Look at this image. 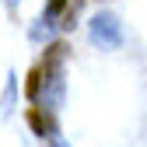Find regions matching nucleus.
<instances>
[{"mask_svg": "<svg viewBox=\"0 0 147 147\" xmlns=\"http://www.w3.org/2000/svg\"><path fill=\"white\" fill-rule=\"evenodd\" d=\"M63 56H67V49L60 42H53L28 81V98L35 105H42L46 112H56L63 105Z\"/></svg>", "mask_w": 147, "mask_h": 147, "instance_id": "obj_1", "label": "nucleus"}, {"mask_svg": "<svg viewBox=\"0 0 147 147\" xmlns=\"http://www.w3.org/2000/svg\"><path fill=\"white\" fill-rule=\"evenodd\" d=\"M91 42H98V46H105V49H116V46L123 42L119 18H116V14H109V11L95 14V18H91Z\"/></svg>", "mask_w": 147, "mask_h": 147, "instance_id": "obj_2", "label": "nucleus"}, {"mask_svg": "<svg viewBox=\"0 0 147 147\" xmlns=\"http://www.w3.org/2000/svg\"><path fill=\"white\" fill-rule=\"evenodd\" d=\"M28 123H32V130L39 133V137H46V140H53V137H56V123H53V119L42 112L39 105H35L32 112H28Z\"/></svg>", "mask_w": 147, "mask_h": 147, "instance_id": "obj_3", "label": "nucleus"}, {"mask_svg": "<svg viewBox=\"0 0 147 147\" xmlns=\"http://www.w3.org/2000/svg\"><path fill=\"white\" fill-rule=\"evenodd\" d=\"M14 98H18V74L11 70L7 74V88H4V95H0V116L14 112Z\"/></svg>", "mask_w": 147, "mask_h": 147, "instance_id": "obj_4", "label": "nucleus"}, {"mask_svg": "<svg viewBox=\"0 0 147 147\" xmlns=\"http://www.w3.org/2000/svg\"><path fill=\"white\" fill-rule=\"evenodd\" d=\"M63 7H67V0H49V7H46V18H56Z\"/></svg>", "mask_w": 147, "mask_h": 147, "instance_id": "obj_5", "label": "nucleus"}, {"mask_svg": "<svg viewBox=\"0 0 147 147\" xmlns=\"http://www.w3.org/2000/svg\"><path fill=\"white\" fill-rule=\"evenodd\" d=\"M49 147H70V144H67V140H60V137H53V140H49Z\"/></svg>", "mask_w": 147, "mask_h": 147, "instance_id": "obj_6", "label": "nucleus"}, {"mask_svg": "<svg viewBox=\"0 0 147 147\" xmlns=\"http://www.w3.org/2000/svg\"><path fill=\"white\" fill-rule=\"evenodd\" d=\"M4 4H7V7H11V11H14V7H18V4H21V0H4Z\"/></svg>", "mask_w": 147, "mask_h": 147, "instance_id": "obj_7", "label": "nucleus"}]
</instances>
